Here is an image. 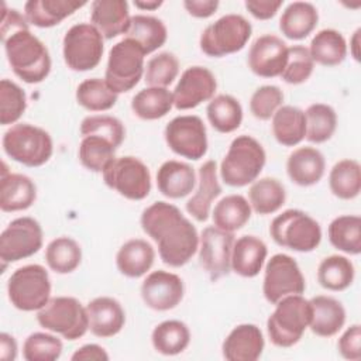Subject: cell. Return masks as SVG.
Masks as SVG:
<instances>
[{
    "label": "cell",
    "instance_id": "obj_1",
    "mask_svg": "<svg viewBox=\"0 0 361 361\" xmlns=\"http://www.w3.org/2000/svg\"><path fill=\"white\" fill-rule=\"evenodd\" d=\"M141 227L158 244L164 264L179 268L188 264L199 248L196 227L172 203L155 202L142 210Z\"/></svg>",
    "mask_w": 361,
    "mask_h": 361
},
{
    "label": "cell",
    "instance_id": "obj_2",
    "mask_svg": "<svg viewBox=\"0 0 361 361\" xmlns=\"http://www.w3.org/2000/svg\"><path fill=\"white\" fill-rule=\"evenodd\" d=\"M8 65L23 82L35 85L51 72V56L45 44L30 28L18 30L1 38Z\"/></svg>",
    "mask_w": 361,
    "mask_h": 361
},
{
    "label": "cell",
    "instance_id": "obj_3",
    "mask_svg": "<svg viewBox=\"0 0 361 361\" xmlns=\"http://www.w3.org/2000/svg\"><path fill=\"white\" fill-rule=\"evenodd\" d=\"M267 162L264 147L251 135L235 137L220 164L221 180L233 188H243L259 176Z\"/></svg>",
    "mask_w": 361,
    "mask_h": 361
},
{
    "label": "cell",
    "instance_id": "obj_4",
    "mask_svg": "<svg viewBox=\"0 0 361 361\" xmlns=\"http://www.w3.org/2000/svg\"><path fill=\"white\" fill-rule=\"evenodd\" d=\"M312 306L302 295H289L275 303V310L267 320L271 343L281 348L298 344L309 327Z\"/></svg>",
    "mask_w": 361,
    "mask_h": 361
},
{
    "label": "cell",
    "instance_id": "obj_5",
    "mask_svg": "<svg viewBox=\"0 0 361 361\" xmlns=\"http://www.w3.org/2000/svg\"><path fill=\"white\" fill-rule=\"evenodd\" d=\"M3 149L13 161L30 168H37L49 161L54 142L48 131L41 127L18 123L3 135Z\"/></svg>",
    "mask_w": 361,
    "mask_h": 361
},
{
    "label": "cell",
    "instance_id": "obj_6",
    "mask_svg": "<svg viewBox=\"0 0 361 361\" xmlns=\"http://www.w3.org/2000/svg\"><path fill=\"white\" fill-rule=\"evenodd\" d=\"M269 234L279 247L298 252H310L322 241L320 224L299 209H288L278 214L269 226Z\"/></svg>",
    "mask_w": 361,
    "mask_h": 361
},
{
    "label": "cell",
    "instance_id": "obj_7",
    "mask_svg": "<svg viewBox=\"0 0 361 361\" xmlns=\"http://www.w3.org/2000/svg\"><path fill=\"white\" fill-rule=\"evenodd\" d=\"M7 293L16 309L38 312L51 299V279L48 271L39 264L17 268L7 281Z\"/></svg>",
    "mask_w": 361,
    "mask_h": 361
},
{
    "label": "cell",
    "instance_id": "obj_8",
    "mask_svg": "<svg viewBox=\"0 0 361 361\" xmlns=\"http://www.w3.org/2000/svg\"><path fill=\"white\" fill-rule=\"evenodd\" d=\"M37 322L45 330L61 334L66 340H78L89 330L86 306L76 298L56 296L37 313Z\"/></svg>",
    "mask_w": 361,
    "mask_h": 361
},
{
    "label": "cell",
    "instance_id": "obj_9",
    "mask_svg": "<svg viewBox=\"0 0 361 361\" xmlns=\"http://www.w3.org/2000/svg\"><path fill=\"white\" fill-rule=\"evenodd\" d=\"M251 34L252 27L245 17L226 14L202 31L199 45L207 56L221 58L241 51Z\"/></svg>",
    "mask_w": 361,
    "mask_h": 361
},
{
    "label": "cell",
    "instance_id": "obj_10",
    "mask_svg": "<svg viewBox=\"0 0 361 361\" xmlns=\"http://www.w3.org/2000/svg\"><path fill=\"white\" fill-rule=\"evenodd\" d=\"M144 51L141 47L124 38L113 45L109 52L104 80L118 94L130 92L144 75Z\"/></svg>",
    "mask_w": 361,
    "mask_h": 361
},
{
    "label": "cell",
    "instance_id": "obj_11",
    "mask_svg": "<svg viewBox=\"0 0 361 361\" xmlns=\"http://www.w3.org/2000/svg\"><path fill=\"white\" fill-rule=\"evenodd\" d=\"M103 35L90 23L72 25L62 41L63 61L69 69L86 72L94 69L103 56Z\"/></svg>",
    "mask_w": 361,
    "mask_h": 361
},
{
    "label": "cell",
    "instance_id": "obj_12",
    "mask_svg": "<svg viewBox=\"0 0 361 361\" xmlns=\"http://www.w3.org/2000/svg\"><path fill=\"white\" fill-rule=\"evenodd\" d=\"M104 183L130 200H142L151 192V173L138 158L126 155L114 158L102 172Z\"/></svg>",
    "mask_w": 361,
    "mask_h": 361
},
{
    "label": "cell",
    "instance_id": "obj_13",
    "mask_svg": "<svg viewBox=\"0 0 361 361\" xmlns=\"http://www.w3.org/2000/svg\"><path fill=\"white\" fill-rule=\"evenodd\" d=\"M306 289L305 276L290 255L275 254L265 265L262 293L265 299L275 305L289 295H302Z\"/></svg>",
    "mask_w": 361,
    "mask_h": 361
},
{
    "label": "cell",
    "instance_id": "obj_14",
    "mask_svg": "<svg viewBox=\"0 0 361 361\" xmlns=\"http://www.w3.org/2000/svg\"><path fill=\"white\" fill-rule=\"evenodd\" d=\"M42 240V227L35 219H14L0 235V261L10 264L28 258L39 251Z\"/></svg>",
    "mask_w": 361,
    "mask_h": 361
},
{
    "label": "cell",
    "instance_id": "obj_15",
    "mask_svg": "<svg viewBox=\"0 0 361 361\" xmlns=\"http://www.w3.org/2000/svg\"><path fill=\"white\" fill-rule=\"evenodd\" d=\"M166 145L188 159L197 161L207 152V131L199 116L186 114L172 118L164 131Z\"/></svg>",
    "mask_w": 361,
    "mask_h": 361
},
{
    "label": "cell",
    "instance_id": "obj_16",
    "mask_svg": "<svg viewBox=\"0 0 361 361\" xmlns=\"http://www.w3.org/2000/svg\"><path fill=\"white\" fill-rule=\"evenodd\" d=\"M234 234L216 226L203 228L199 235V262L212 281H217L231 271Z\"/></svg>",
    "mask_w": 361,
    "mask_h": 361
},
{
    "label": "cell",
    "instance_id": "obj_17",
    "mask_svg": "<svg viewBox=\"0 0 361 361\" xmlns=\"http://www.w3.org/2000/svg\"><path fill=\"white\" fill-rule=\"evenodd\" d=\"M217 80L213 72L204 66H189L180 75L172 96L173 106L178 110L195 109L203 102H210L214 97Z\"/></svg>",
    "mask_w": 361,
    "mask_h": 361
},
{
    "label": "cell",
    "instance_id": "obj_18",
    "mask_svg": "<svg viewBox=\"0 0 361 361\" xmlns=\"http://www.w3.org/2000/svg\"><path fill=\"white\" fill-rule=\"evenodd\" d=\"M140 292L147 307L157 312H166L182 302L185 286L176 274L158 269L147 275Z\"/></svg>",
    "mask_w": 361,
    "mask_h": 361
},
{
    "label": "cell",
    "instance_id": "obj_19",
    "mask_svg": "<svg viewBox=\"0 0 361 361\" xmlns=\"http://www.w3.org/2000/svg\"><path fill=\"white\" fill-rule=\"evenodd\" d=\"M288 48L285 41L274 34L261 35L250 47L248 68L259 78L281 76L286 65Z\"/></svg>",
    "mask_w": 361,
    "mask_h": 361
},
{
    "label": "cell",
    "instance_id": "obj_20",
    "mask_svg": "<svg viewBox=\"0 0 361 361\" xmlns=\"http://www.w3.org/2000/svg\"><path fill=\"white\" fill-rule=\"evenodd\" d=\"M89 330L100 338L118 334L126 324V312L121 303L110 296H99L86 305Z\"/></svg>",
    "mask_w": 361,
    "mask_h": 361
},
{
    "label": "cell",
    "instance_id": "obj_21",
    "mask_svg": "<svg viewBox=\"0 0 361 361\" xmlns=\"http://www.w3.org/2000/svg\"><path fill=\"white\" fill-rule=\"evenodd\" d=\"M265 340L258 326L244 323L235 326L224 338L223 357L227 361H255L264 351Z\"/></svg>",
    "mask_w": 361,
    "mask_h": 361
},
{
    "label": "cell",
    "instance_id": "obj_22",
    "mask_svg": "<svg viewBox=\"0 0 361 361\" xmlns=\"http://www.w3.org/2000/svg\"><path fill=\"white\" fill-rule=\"evenodd\" d=\"M90 7L92 24L103 38L111 39L128 31L131 16L126 0H94Z\"/></svg>",
    "mask_w": 361,
    "mask_h": 361
},
{
    "label": "cell",
    "instance_id": "obj_23",
    "mask_svg": "<svg viewBox=\"0 0 361 361\" xmlns=\"http://www.w3.org/2000/svg\"><path fill=\"white\" fill-rule=\"evenodd\" d=\"M37 199V186L31 178L23 173H11L3 162L0 182V209L3 212H20L31 207Z\"/></svg>",
    "mask_w": 361,
    "mask_h": 361
},
{
    "label": "cell",
    "instance_id": "obj_24",
    "mask_svg": "<svg viewBox=\"0 0 361 361\" xmlns=\"http://www.w3.org/2000/svg\"><path fill=\"white\" fill-rule=\"evenodd\" d=\"M326 171L323 154L313 147L296 148L286 161L289 179L299 186H312L317 183Z\"/></svg>",
    "mask_w": 361,
    "mask_h": 361
},
{
    "label": "cell",
    "instance_id": "obj_25",
    "mask_svg": "<svg viewBox=\"0 0 361 361\" xmlns=\"http://www.w3.org/2000/svg\"><path fill=\"white\" fill-rule=\"evenodd\" d=\"M220 195L221 186L217 179V164L209 159L199 168V185L196 193L186 203V212L197 221H206L213 200Z\"/></svg>",
    "mask_w": 361,
    "mask_h": 361
},
{
    "label": "cell",
    "instance_id": "obj_26",
    "mask_svg": "<svg viewBox=\"0 0 361 361\" xmlns=\"http://www.w3.org/2000/svg\"><path fill=\"white\" fill-rule=\"evenodd\" d=\"M310 330L319 337L336 336L345 323V309L340 300L327 295H317L310 300Z\"/></svg>",
    "mask_w": 361,
    "mask_h": 361
},
{
    "label": "cell",
    "instance_id": "obj_27",
    "mask_svg": "<svg viewBox=\"0 0 361 361\" xmlns=\"http://www.w3.org/2000/svg\"><path fill=\"white\" fill-rule=\"evenodd\" d=\"M196 185L195 169L176 159L165 161L157 172L158 190L169 199H182L188 196Z\"/></svg>",
    "mask_w": 361,
    "mask_h": 361
},
{
    "label": "cell",
    "instance_id": "obj_28",
    "mask_svg": "<svg viewBox=\"0 0 361 361\" xmlns=\"http://www.w3.org/2000/svg\"><path fill=\"white\" fill-rule=\"evenodd\" d=\"M85 4L86 1L78 0H28L24 4V16L31 25L49 28L58 25Z\"/></svg>",
    "mask_w": 361,
    "mask_h": 361
},
{
    "label": "cell",
    "instance_id": "obj_29",
    "mask_svg": "<svg viewBox=\"0 0 361 361\" xmlns=\"http://www.w3.org/2000/svg\"><path fill=\"white\" fill-rule=\"evenodd\" d=\"M268 255L267 244L255 235H243L234 241L231 252V271L243 278L259 274Z\"/></svg>",
    "mask_w": 361,
    "mask_h": 361
},
{
    "label": "cell",
    "instance_id": "obj_30",
    "mask_svg": "<svg viewBox=\"0 0 361 361\" xmlns=\"http://www.w3.org/2000/svg\"><path fill=\"white\" fill-rule=\"evenodd\" d=\"M155 261L154 247L142 238L126 241L116 255V265L120 274L127 278H140L145 275Z\"/></svg>",
    "mask_w": 361,
    "mask_h": 361
},
{
    "label": "cell",
    "instance_id": "obj_31",
    "mask_svg": "<svg viewBox=\"0 0 361 361\" xmlns=\"http://www.w3.org/2000/svg\"><path fill=\"white\" fill-rule=\"evenodd\" d=\"M319 21L317 8L307 1H293L286 6L279 18L281 32L293 41L303 39L313 32Z\"/></svg>",
    "mask_w": 361,
    "mask_h": 361
},
{
    "label": "cell",
    "instance_id": "obj_32",
    "mask_svg": "<svg viewBox=\"0 0 361 361\" xmlns=\"http://www.w3.org/2000/svg\"><path fill=\"white\" fill-rule=\"evenodd\" d=\"M272 134L283 147H295L306 137L305 111L296 106H281L272 116Z\"/></svg>",
    "mask_w": 361,
    "mask_h": 361
},
{
    "label": "cell",
    "instance_id": "obj_33",
    "mask_svg": "<svg viewBox=\"0 0 361 361\" xmlns=\"http://www.w3.org/2000/svg\"><path fill=\"white\" fill-rule=\"evenodd\" d=\"M126 38L135 41L145 55L161 48L168 38V30L162 20L154 16L135 14L131 17Z\"/></svg>",
    "mask_w": 361,
    "mask_h": 361
},
{
    "label": "cell",
    "instance_id": "obj_34",
    "mask_svg": "<svg viewBox=\"0 0 361 361\" xmlns=\"http://www.w3.org/2000/svg\"><path fill=\"white\" fill-rule=\"evenodd\" d=\"M313 62L323 66L340 65L347 56V42L341 32L333 28L320 30L307 48Z\"/></svg>",
    "mask_w": 361,
    "mask_h": 361
},
{
    "label": "cell",
    "instance_id": "obj_35",
    "mask_svg": "<svg viewBox=\"0 0 361 361\" xmlns=\"http://www.w3.org/2000/svg\"><path fill=\"white\" fill-rule=\"evenodd\" d=\"M251 204L241 195H228L216 203L212 217L213 226L234 233L243 228L251 217Z\"/></svg>",
    "mask_w": 361,
    "mask_h": 361
},
{
    "label": "cell",
    "instance_id": "obj_36",
    "mask_svg": "<svg viewBox=\"0 0 361 361\" xmlns=\"http://www.w3.org/2000/svg\"><path fill=\"white\" fill-rule=\"evenodd\" d=\"M173 107V96L166 87L148 86L140 90L131 100L133 113L141 120H158Z\"/></svg>",
    "mask_w": 361,
    "mask_h": 361
},
{
    "label": "cell",
    "instance_id": "obj_37",
    "mask_svg": "<svg viewBox=\"0 0 361 361\" xmlns=\"http://www.w3.org/2000/svg\"><path fill=\"white\" fill-rule=\"evenodd\" d=\"M330 244L350 255L361 252V217L357 214H343L331 220L327 228Z\"/></svg>",
    "mask_w": 361,
    "mask_h": 361
},
{
    "label": "cell",
    "instance_id": "obj_38",
    "mask_svg": "<svg viewBox=\"0 0 361 361\" xmlns=\"http://www.w3.org/2000/svg\"><path fill=\"white\" fill-rule=\"evenodd\" d=\"M206 114L212 127L223 134L235 131L243 121V107L231 94L214 96L206 107Z\"/></svg>",
    "mask_w": 361,
    "mask_h": 361
},
{
    "label": "cell",
    "instance_id": "obj_39",
    "mask_svg": "<svg viewBox=\"0 0 361 361\" xmlns=\"http://www.w3.org/2000/svg\"><path fill=\"white\" fill-rule=\"evenodd\" d=\"M251 209L258 214H272L278 212L285 200L286 192L283 185L275 178H261L252 182L248 190Z\"/></svg>",
    "mask_w": 361,
    "mask_h": 361
},
{
    "label": "cell",
    "instance_id": "obj_40",
    "mask_svg": "<svg viewBox=\"0 0 361 361\" xmlns=\"http://www.w3.org/2000/svg\"><path fill=\"white\" fill-rule=\"evenodd\" d=\"M151 341L155 351L159 354L176 355L188 348L190 343V331L180 320H165L154 327Z\"/></svg>",
    "mask_w": 361,
    "mask_h": 361
},
{
    "label": "cell",
    "instance_id": "obj_41",
    "mask_svg": "<svg viewBox=\"0 0 361 361\" xmlns=\"http://www.w3.org/2000/svg\"><path fill=\"white\" fill-rule=\"evenodd\" d=\"M355 276L353 262L344 255H329L319 264L317 281L322 288L333 292L345 290Z\"/></svg>",
    "mask_w": 361,
    "mask_h": 361
},
{
    "label": "cell",
    "instance_id": "obj_42",
    "mask_svg": "<svg viewBox=\"0 0 361 361\" xmlns=\"http://www.w3.org/2000/svg\"><path fill=\"white\" fill-rule=\"evenodd\" d=\"M331 193L343 200H351L361 192V166L355 159H341L329 173Z\"/></svg>",
    "mask_w": 361,
    "mask_h": 361
},
{
    "label": "cell",
    "instance_id": "obj_43",
    "mask_svg": "<svg viewBox=\"0 0 361 361\" xmlns=\"http://www.w3.org/2000/svg\"><path fill=\"white\" fill-rule=\"evenodd\" d=\"M45 261L54 272L71 274L80 265L82 248L68 235L56 237L47 245Z\"/></svg>",
    "mask_w": 361,
    "mask_h": 361
},
{
    "label": "cell",
    "instance_id": "obj_44",
    "mask_svg": "<svg viewBox=\"0 0 361 361\" xmlns=\"http://www.w3.org/2000/svg\"><path fill=\"white\" fill-rule=\"evenodd\" d=\"M75 96L78 104L89 111L110 110L118 99V94L100 78L86 79L79 83Z\"/></svg>",
    "mask_w": 361,
    "mask_h": 361
},
{
    "label": "cell",
    "instance_id": "obj_45",
    "mask_svg": "<svg viewBox=\"0 0 361 361\" xmlns=\"http://www.w3.org/2000/svg\"><path fill=\"white\" fill-rule=\"evenodd\" d=\"M306 140L313 144L329 141L337 128V114L334 109L324 103H313L306 111Z\"/></svg>",
    "mask_w": 361,
    "mask_h": 361
},
{
    "label": "cell",
    "instance_id": "obj_46",
    "mask_svg": "<svg viewBox=\"0 0 361 361\" xmlns=\"http://www.w3.org/2000/svg\"><path fill=\"white\" fill-rule=\"evenodd\" d=\"M116 147L103 137H82L78 157L80 164L92 172H103L104 168L116 158Z\"/></svg>",
    "mask_w": 361,
    "mask_h": 361
},
{
    "label": "cell",
    "instance_id": "obj_47",
    "mask_svg": "<svg viewBox=\"0 0 361 361\" xmlns=\"http://www.w3.org/2000/svg\"><path fill=\"white\" fill-rule=\"evenodd\" d=\"M82 137L99 135L110 141L116 148L121 145L126 138L124 124L113 116L109 114H93L87 116L80 123Z\"/></svg>",
    "mask_w": 361,
    "mask_h": 361
},
{
    "label": "cell",
    "instance_id": "obj_48",
    "mask_svg": "<svg viewBox=\"0 0 361 361\" xmlns=\"http://www.w3.org/2000/svg\"><path fill=\"white\" fill-rule=\"evenodd\" d=\"M27 109L25 92L13 80L0 82V123L1 126L14 124Z\"/></svg>",
    "mask_w": 361,
    "mask_h": 361
},
{
    "label": "cell",
    "instance_id": "obj_49",
    "mask_svg": "<svg viewBox=\"0 0 361 361\" xmlns=\"http://www.w3.org/2000/svg\"><path fill=\"white\" fill-rule=\"evenodd\" d=\"M63 350L62 341L49 333H31L23 344V357L25 361H55Z\"/></svg>",
    "mask_w": 361,
    "mask_h": 361
},
{
    "label": "cell",
    "instance_id": "obj_50",
    "mask_svg": "<svg viewBox=\"0 0 361 361\" xmlns=\"http://www.w3.org/2000/svg\"><path fill=\"white\" fill-rule=\"evenodd\" d=\"M179 73V61L172 52H159L145 66L144 80L148 86L168 87Z\"/></svg>",
    "mask_w": 361,
    "mask_h": 361
},
{
    "label": "cell",
    "instance_id": "obj_51",
    "mask_svg": "<svg viewBox=\"0 0 361 361\" xmlns=\"http://www.w3.org/2000/svg\"><path fill=\"white\" fill-rule=\"evenodd\" d=\"M314 62L309 49L303 45H293L288 48V59L281 78L289 85H300L312 76Z\"/></svg>",
    "mask_w": 361,
    "mask_h": 361
},
{
    "label": "cell",
    "instance_id": "obj_52",
    "mask_svg": "<svg viewBox=\"0 0 361 361\" xmlns=\"http://www.w3.org/2000/svg\"><path fill=\"white\" fill-rule=\"evenodd\" d=\"M283 92L275 85L259 86L251 96L250 111L258 120H269L282 106Z\"/></svg>",
    "mask_w": 361,
    "mask_h": 361
},
{
    "label": "cell",
    "instance_id": "obj_53",
    "mask_svg": "<svg viewBox=\"0 0 361 361\" xmlns=\"http://www.w3.org/2000/svg\"><path fill=\"white\" fill-rule=\"evenodd\" d=\"M337 350L340 355L350 361H358L361 358V326L351 324L338 338Z\"/></svg>",
    "mask_w": 361,
    "mask_h": 361
},
{
    "label": "cell",
    "instance_id": "obj_54",
    "mask_svg": "<svg viewBox=\"0 0 361 361\" xmlns=\"http://www.w3.org/2000/svg\"><path fill=\"white\" fill-rule=\"evenodd\" d=\"M245 8L248 10V13L255 17L257 20H269L272 18L279 7L282 6L281 0H247L244 3Z\"/></svg>",
    "mask_w": 361,
    "mask_h": 361
},
{
    "label": "cell",
    "instance_id": "obj_55",
    "mask_svg": "<svg viewBox=\"0 0 361 361\" xmlns=\"http://www.w3.org/2000/svg\"><path fill=\"white\" fill-rule=\"evenodd\" d=\"M219 6L220 3L217 0H185L183 1V7L186 8V11L196 18H207L213 16L217 11Z\"/></svg>",
    "mask_w": 361,
    "mask_h": 361
},
{
    "label": "cell",
    "instance_id": "obj_56",
    "mask_svg": "<svg viewBox=\"0 0 361 361\" xmlns=\"http://www.w3.org/2000/svg\"><path fill=\"white\" fill-rule=\"evenodd\" d=\"M71 360L72 361H107L109 354L99 344H85L72 354Z\"/></svg>",
    "mask_w": 361,
    "mask_h": 361
},
{
    "label": "cell",
    "instance_id": "obj_57",
    "mask_svg": "<svg viewBox=\"0 0 361 361\" xmlns=\"http://www.w3.org/2000/svg\"><path fill=\"white\" fill-rule=\"evenodd\" d=\"M17 341L8 333L0 334V358L3 361H14L17 358Z\"/></svg>",
    "mask_w": 361,
    "mask_h": 361
},
{
    "label": "cell",
    "instance_id": "obj_58",
    "mask_svg": "<svg viewBox=\"0 0 361 361\" xmlns=\"http://www.w3.org/2000/svg\"><path fill=\"white\" fill-rule=\"evenodd\" d=\"M360 35H361V28H357L350 39V52L357 62L360 61Z\"/></svg>",
    "mask_w": 361,
    "mask_h": 361
},
{
    "label": "cell",
    "instance_id": "obj_59",
    "mask_svg": "<svg viewBox=\"0 0 361 361\" xmlns=\"http://www.w3.org/2000/svg\"><path fill=\"white\" fill-rule=\"evenodd\" d=\"M162 0H134V6L140 10H155L162 6Z\"/></svg>",
    "mask_w": 361,
    "mask_h": 361
}]
</instances>
